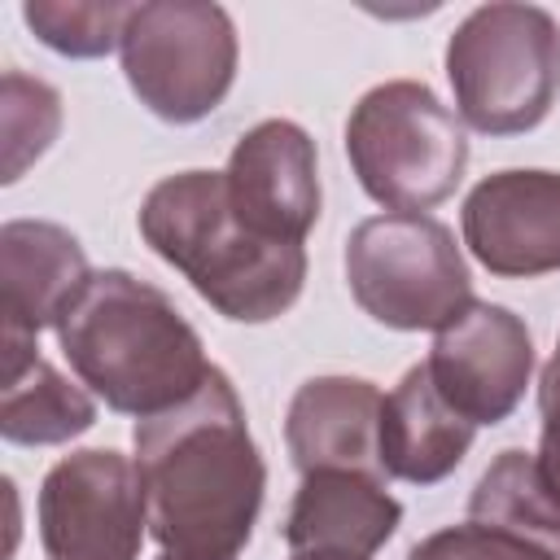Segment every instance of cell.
<instances>
[{"mask_svg":"<svg viewBox=\"0 0 560 560\" xmlns=\"http://www.w3.org/2000/svg\"><path fill=\"white\" fill-rule=\"evenodd\" d=\"M459 122L481 136L534 131L560 96V26L538 4H481L446 39Z\"/></svg>","mask_w":560,"mask_h":560,"instance_id":"obj_5","label":"cell"},{"mask_svg":"<svg viewBox=\"0 0 560 560\" xmlns=\"http://www.w3.org/2000/svg\"><path fill=\"white\" fill-rule=\"evenodd\" d=\"M0 127H4V184H18L22 171L48 153L61 131V96L44 79L4 70L0 79Z\"/></svg>","mask_w":560,"mask_h":560,"instance_id":"obj_19","label":"cell"},{"mask_svg":"<svg viewBox=\"0 0 560 560\" xmlns=\"http://www.w3.org/2000/svg\"><path fill=\"white\" fill-rule=\"evenodd\" d=\"M158 560H236V556H179V551H162Z\"/></svg>","mask_w":560,"mask_h":560,"instance_id":"obj_23","label":"cell"},{"mask_svg":"<svg viewBox=\"0 0 560 560\" xmlns=\"http://www.w3.org/2000/svg\"><path fill=\"white\" fill-rule=\"evenodd\" d=\"M346 280L363 315L385 328L442 332L472 298L455 232L433 214H372L346 236Z\"/></svg>","mask_w":560,"mask_h":560,"instance_id":"obj_6","label":"cell"},{"mask_svg":"<svg viewBox=\"0 0 560 560\" xmlns=\"http://www.w3.org/2000/svg\"><path fill=\"white\" fill-rule=\"evenodd\" d=\"M538 416H542V433H538L534 468L542 486L560 499V359H551L538 376Z\"/></svg>","mask_w":560,"mask_h":560,"instance_id":"obj_21","label":"cell"},{"mask_svg":"<svg viewBox=\"0 0 560 560\" xmlns=\"http://www.w3.org/2000/svg\"><path fill=\"white\" fill-rule=\"evenodd\" d=\"M438 394L472 424H499L525 398L534 376V337L525 319L499 302H472L455 315L424 359Z\"/></svg>","mask_w":560,"mask_h":560,"instance_id":"obj_9","label":"cell"},{"mask_svg":"<svg viewBox=\"0 0 560 560\" xmlns=\"http://www.w3.org/2000/svg\"><path fill=\"white\" fill-rule=\"evenodd\" d=\"M556 359H560V341H556Z\"/></svg>","mask_w":560,"mask_h":560,"instance_id":"obj_24","label":"cell"},{"mask_svg":"<svg viewBox=\"0 0 560 560\" xmlns=\"http://www.w3.org/2000/svg\"><path fill=\"white\" fill-rule=\"evenodd\" d=\"M464 245L503 280L560 271V171H494L464 197Z\"/></svg>","mask_w":560,"mask_h":560,"instance_id":"obj_11","label":"cell"},{"mask_svg":"<svg viewBox=\"0 0 560 560\" xmlns=\"http://www.w3.org/2000/svg\"><path fill=\"white\" fill-rule=\"evenodd\" d=\"M136 468L162 551L241 556L262 508L267 464L223 368L179 407L136 420Z\"/></svg>","mask_w":560,"mask_h":560,"instance_id":"obj_1","label":"cell"},{"mask_svg":"<svg viewBox=\"0 0 560 560\" xmlns=\"http://www.w3.org/2000/svg\"><path fill=\"white\" fill-rule=\"evenodd\" d=\"M468 521L503 529L560 560V499L542 486L529 451H499L468 494Z\"/></svg>","mask_w":560,"mask_h":560,"instance_id":"obj_17","label":"cell"},{"mask_svg":"<svg viewBox=\"0 0 560 560\" xmlns=\"http://www.w3.org/2000/svg\"><path fill=\"white\" fill-rule=\"evenodd\" d=\"M289 560H359V556H332V551H293Z\"/></svg>","mask_w":560,"mask_h":560,"instance_id":"obj_22","label":"cell"},{"mask_svg":"<svg viewBox=\"0 0 560 560\" xmlns=\"http://www.w3.org/2000/svg\"><path fill=\"white\" fill-rule=\"evenodd\" d=\"M92 280L79 236L48 219H9L0 228V315L4 332L39 337Z\"/></svg>","mask_w":560,"mask_h":560,"instance_id":"obj_13","label":"cell"},{"mask_svg":"<svg viewBox=\"0 0 560 560\" xmlns=\"http://www.w3.org/2000/svg\"><path fill=\"white\" fill-rule=\"evenodd\" d=\"M96 424V402L61 368H52L35 337L4 332L0 433L13 446H57Z\"/></svg>","mask_w":560,"mask_h":560,"instance_id":"obj_16","label":"cell"},{"mask_svg":"<svg viewBox=\"0 0 560 560\" xmlns=\"http://www.w3.org/2000/svg\"><path fill=\"white\" fill-rule=\"evenodd\" d=\"M140 236L232 324H271L302 298L306 249L254 236L232 214L223 171L158 179L140 206Z\"/></svg>","mask_w":560,"mask_h":560,"instance_id":"obj_3","label":"cell"},{"mask_svg":"<svg viewBox=\"0 0 560 560\" xmlns=\"http://www.w3.org/2000/svg\"><path fill=\"white\" fill-rule=\"evenodd\" d=\"M136 4L114 0H26L22 22L35 31V39L61 57H105L122 44L127 18Z\"/></svg>","mask_w":560,"mask_h":560,"instance_id":"obj_18","label":"cell"},{"mask_svg":"<svg viewBox=\"0 0 560 560\" xmlns=\"http://www.w3.org/2000/svg\"><path fill=\"white\" fill-rule=\"evenodd\" d=\"M149 534V499L136 459L88 446L39 481V542L48 560H136Z\"/></svg>","mask_w":560,"mask_h":560,"instance_id":"obj_8","label":"cell"},{"mask_svg":"<svg viewBox=\"0 0 560 560\" xmlns=\"http://www.w3.org/2000/svg\"><path fill=\"white\" fill-rule=\"evenodd\" d=\"M381 407L385 394L363 376H311L298 385L284 411V446L298 472L350 468L376 472L381 468Z\"/></svg>","mask_w":560,"mask_h":560,"instance_id":"obj_12","label":"cell"},{"mask_svg":"<svg viewBox=\"0 0 560 560\" xmlns=\"http://www.w3.org/2000/svg\"><path fill=\"white\" fill-rule=\"evenodd\" d=\"M398 521L402 503L385 490V477L324 468L302 477L280 534L293 551H332L368 560L394 538Z\"/></svg>","mask_w":560,"mask_h":560,"instance_id":"obj_14","label":"cell"},{"mask_svg":"<svg viewBox=\"0 0 560 560\" xmlns=\"http://www.w3.org/2000/svg\"><path fill=\"white\" fill-rule=\"evenodd\" d=\"M346 158L372 201L398 214H424L459 188L468 136L429 83L389 79L368 88L350 109Z\"/></svg>","mask_w":560,"mask_h":560,"instance_id":"obj_4","label":"cell"},{"mask_svg":"<svg viewBox=\"0 0 560 560\" xmlns=\"http://www.w3.org/2000/svg\"><path fill=\"white\" fill-rule=\"evenodd\" d=\"M122 74L136 101L162 122H201L236 83V26L223 4L149 0L122 31Z\"/></svg>","mask_w":560,"mask_h":560,"instance_id":"obj_7","label":"cell"},{"mask_svg":"<svg viewBox=\"0 0 560 560\" xmlns=\"http://www.w3.org/2000/svg\"><path fill=\"white\" fill-rule=\"evenodd\" d=\"M228 201L232 214L262 241L302 245L319 219V158L306 127L267 118L249 127L228 153Z\"/></svg>","mask_w":560,"mask_h":560,"instance_id":"obj_10","label":"cell"},{"mask_svg":"<svg viewBox=\"0 0 560 560\" xmlns=\"http://www.w3.org/2000/svg\"><path fill=\"white\" fill-rule=\"evenodd\" d=\"M407 560H551V556L503 534V529L464 521V525H446V529L420 538L407 551Z\"/></svg>","mask_w":560,"mask_h":560,"instance_id":"obj_20","label":"cell"},{"mask_svg":"<svg viewBox=\"0 0 560 560\" xmlns=\"http://www.w3.org/2000/svg\"><path fill=\"white\" fill-rule=\"evenodd\" d=\"M57 346L109 411L136 420L179 407L214 372L184 311L158 284L122 267L92 271L57 319Z\"/></svg>","mask_w":560,"mask_h":560,"instance_id":"obj_2","label":"cell"},{"mask_svg":"<svg viewBox=\"0 0 560 560\" xmlns=\"http://www.w3.org/2000/svg\"><path fill=\"white\" fill-rule=\"evenodd\" d=\"M477 424L464 420L433 385L429 368L416 363L402 372V381L385 394L381 407V468L385 477L411 481V486H433L451 477L468 446H472Z\"/></svg>","mask_w":560,"mask_h":560,"instance_id":"obj_15","label":"cell"}]
</instances>
